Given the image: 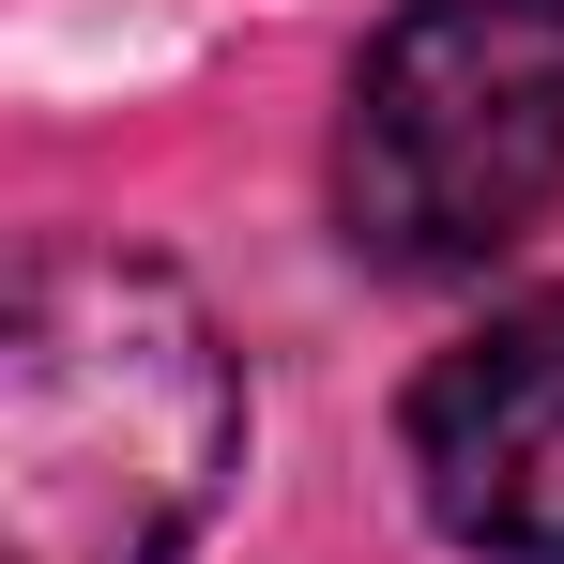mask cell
<instances>
[{"label": "cell", "instance_id": "cell-3", "mask_svg": "<svg viewBox=\"0 0 564 564\" xmlns=\"http://www.w3.org/2000/svg\"><path fill=\"white\" fill-rule=\"evenodd\" d=\"M412 503L473 564H564V290L488 305L458 351H427L412 412Z\"/></svg>", "mask_w": 564, "mask_h": 564}, {"label": "cell", "instance_id": "cell-1", "mask_svg": "<svg viewBox=\"0 0 564 564\" xmlns=\"http://www.w3.org/2000/svg\"><path fill=\"white\" fill-rule=\"evenodd\" d=\"M245 473V367L169 260L31 245L0 305V550L184 564Z\"/></svg>", "mask_w": 564, "mask_h": 564}, {"label": "cell", "instance_id": "cell-2", "mask_svg": "<svg viewBox=\"0 0 564 564\" xmlns=\"http://www.w3.org/2000/svg\"><path fill=\"white\" fill-rule=\"evenodd\" d=\"M564 214V0H397L351 62L336 229L367 275H488Z\"/></svg>", "mask_w": 564, "mask_h": 564}]
</instances>
